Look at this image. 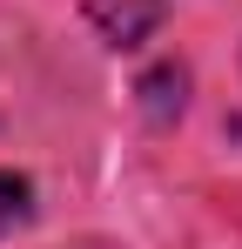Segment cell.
Wrapping results in <instances>:
<instances>
[{
	"label": "cell",
	"mask_w": 242,
	"mask_h": 249,
	"mask_svg": "<svg viewBox=\"0 0 242 249\" xmlns=\"http://www.w3.org/2000/svg\"><path fill=\"white\" fill-rule=\"evenodd\" d=\"M161 7L168 0H87V20L108 34V47H141L161 27Z\"/></svg>",
	"instance_id": "cell-1"
},
{
	"label": "cell",
	"mask_w": 242,
	"mask_h": 249,
	"mask_svg": "<svg viewBox=\"0 0 242 249\" xmlns=\"http://www.w3.org/2000/svg\"><path fill=\"white\" fill-rule=\"evenodd\" d=\"M27 215H34V182L14 175V168H0V236H14Z\"/></svg>",
	"instance_id": "cell-2"
},
{
	"label": "cell",
	"mask_w": 242,
	"mask_h": 249,
	"mask_svg": "<svg viewBox=\"0 0 242 249\" xmlns=\"http://www.w3.org/2000/svg\"><path fill=\"white\" fill-rule=\"evenodd\" d=\"M141 94H148V108H155V122L168 115V108L182 115V68H155V74L141 81Z\"/></svg>",
	"instance_id": "cell-3"
}]
</instances>
